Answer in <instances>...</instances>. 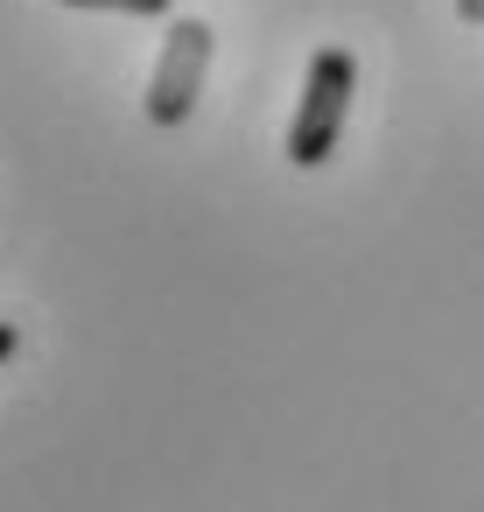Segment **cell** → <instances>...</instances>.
Returning a JSON list of instances; mask_svg holds the SVG:
<instances>
[{"mask_svg":"<svg viewBox=\"0 0 484 512\" xmlns=\"http://www.w3.org/2000/svg\"><path fill=\"white\" fill-rule=\"evenodd\" d=\"M351 92H358L351 50H316V57H309V78H302V106H295V120H288V162H295V169H323V162L337 155Z\"/></svg>","mask_w":484,"mask_h":512,"instance_id":"obj_1","label":"cell"},{"mask_svg":"<svg viewBox=\"0 0 484 512\" xmlns=\"http://www.w3.org/2000/svg\"><path fill=\"white\" fill-rule=\"evenodd\" d=\"M204 71H211V22L197 15H176L169 22V43L155 57V78H148V120L155 127H183L197 113V92H204Z\"/></svg>","mask_w":484,"mask_h":512,"instance_id":"obj_2","label":"cell"},{"mask_svg":"<svg viewBox=\"0 0 484 512\" xmlns=\"http://www.w3.org/2000/svg\"><path fill=\"white\" fill-rule=\"evenodd\" d=\"M71 8H113V15H169L176 0H71Z\"/></svg>","mask_w":484,"mask_h":512,"instance_id":"obj_3","label":"cell"},{"mask_svg":"<svg viewBox=\"0 0 484 512\" xmlns=\"http://www.w3.org/2000/svg\"><path fill=\"white\" fill-rule=\"evenodd\" d=\"M15 351H22V330H15V323H0V365H8Z\"/></svg>","mask_w":484,"mask_h":512,"instance_id":"obj_4","label":"cell"},{"mask_svg":"<svg viewBox=\"0 0 484 512\" xmlns=\"http://www.w3.org/2000/svg\"><path fill=\"white\" fill-rule=\"evenodd\" d=\"M456 15L463 22H484V0H456Z\"/></svg>","mask_w":484,"mask_h":512,"instance_id":"obj_5","label":"cell"}]
</instances>
